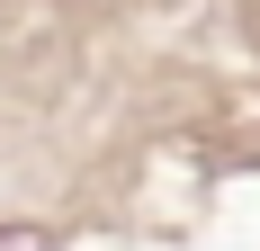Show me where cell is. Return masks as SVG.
I'll use <instances>...</instances> for the list:
<instances>
[{
	"instance_id": "1",
	"label": "cell",
	"mask_w": 260,
	"mask_h": 251,
	"mask_svg": "<svg viewBox=\"0 0 260 251\" xmlns=\"http://www.w3.org/2000/svg\"><path fill=\"white\" fill-rule=\"evenodd\" d=\"M0 251H63L54 233H36V225H0Z\"/></svg>"
}]
</instances>
